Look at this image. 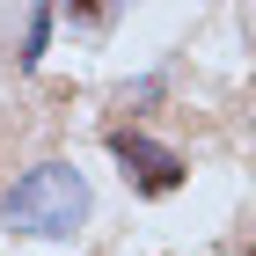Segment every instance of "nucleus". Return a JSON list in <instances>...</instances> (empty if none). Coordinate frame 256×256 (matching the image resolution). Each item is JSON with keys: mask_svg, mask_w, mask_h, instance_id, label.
<instances>
[{"mask_svg": "<svg viewBox=\"0 0 256 256\" xmlns=\"http://www.w3.org/2000/svg\"><path fill=\"white\" fill-rule=\"evenodd\" d=\"M44 30H52V8H37V15H30V52H22L30 66H37V52H44Z\"/></svg>", "mask_w": 256, "mask_h": 256, "instance_id": "7ed1b4c3", "label": "nucleus"}, {"mask_svg": "<svg viewBox=\"0 0 256 256\" xmlns=\"http://www.w3.org/2000/svg\"><path fill=\"white\" fill-rule=\"evenodd\" d=\"M0 220L15 234H80V220H88V176L66 168V161H44V168H30L8 190Z\"/></svg>", "mask_w": 256, "mask_h": 256, "instance_id": "f257e3e1", "label": "nucleus"}, {"mask_svg": "<svg viewBox=\"0 0 256 256\" xmlns=\"http://www.w3.org/2000/svg\"><path fill=\"white\" fill-rule=\"evenodd\" d=\"M110 154L124 161L132 190H146V198H168V190H183V176H190L176 146H161V139H146V132H110Z\"/></svg>", "mask_w": 256, "mask_h": 256, "instance_id": "f03ea898", "label": "nucleus"}]
</instances>
